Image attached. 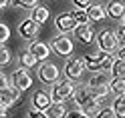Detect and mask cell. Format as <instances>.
Returning a JSON list of instances; mask_svg holds the SVG:
<instances>
[{
    "label": "cell",
    "instance_id": "36",
    "mask_svg": "<svg viewBox=\"0 0 125 118\" xmlns=\"http://www.w3.org/2000/svg\"><path fill=\"white\" fill-rule=\"evenodd\" d=\"M10 2H8V0H0V10H4L6 8V6H8Z\"/></svg>",
    "mask_w": 125,
    "mask_h": 118
},
{
    "label": "cell",
    "instance_id": "25",
    "mask_svg": "<svg viewBox=\"0 0 125 118\" xmlns=\"http://www.w3.org/2000/svg\"><path fill=\"white\" fill-rule=\"evenodd\" d=\"M73 18H75V22H77V26H83V24H89V22H91L85 10H75V12H73Z\"/></svg>",
    "mask_w": 125,
    "mask_h": 118
},
{
    "label": "cell",
    "instance_id": "27",
    "mask_svg": "<svg viewBox=\"0 0 125 118\" xmlns=\"http://www.w3.org/2000/svg\"><path fill=\"white\" fill-rule=\"evenodd\" d=\"M10 50L6 48V46H0V68L2 66H8V62H10Z\"/></svg>",
    "mask_w": 125,
    "mask_h": 118
},
{
    "label": "cell",
    "instance_id": "19",
    "mask_svg": "<svg viewBox=\"0 0 125 118\" xmlns=\"http://www.w3.org/2000/svg\"><path fill=\"white\" fill-rule=\"evenodd\" d=\"M49 18H51V14H49V8H46V6H36V8L30 10V20H34L38 26L44 24Z\"/></svg>",
    "mask_w": 125,
    "mask_h": 118
},
{
    "label": "cell",
    "instance_id": "30",
    "mask_svg": "<svg viewBox=\"0 0 125 118\" xmlns=\"http://www.w3.org/2000/svg\"><path fill=\"white\" fill-rule=\"evenodd\" d=\"M26 118H46V114L44 112H41V110H28V112H26Z\"/></svg>",
    "mask_w": 125,
    "mask_h": 118
},
{
    "label": "cell",
    "instance_id": "9",
    "mask_svg": "<svg viewBox=\"0 0 125 118\" xmlns=\"http://www.w3.org/2000/svg\"><path fill=\"white\" fill-rule=\"evenodd\" d=\"M10 86H14L16 90H20V92H24V90H28L30 86H32V76L28 74V70H24V68H16L12 72V76H10Z\"/></svg>",
    "mask_w": 125,
    "mask_h": 118
},
{
    "label": "cell",
    "instance_id": "24",
    "mask_svg": "<svg viewBox=\"0 0 125 118\" xmlns=\"http://www.w3.org/2000/svg\"><path fill=\"white\" fill-rule=\"evenodd\" d=\"M8 2L18 6V8H26V10H32L38 6V0H8Z\"/></svg>",
    "mask_w": 125,
    "mask_h": 118
},
{
    "label": "cell",
    "instance_id": "14",
    "mask_svg": "<svg viewBox=\"0 0 125 118\" xmlns=\"http://www.w3.org/2000/svg\"><path fill=\"white\" fill-rule=\"evenodd\" d=\"M20 100V90H16L14 86H4V88H0V102L6 106H12L16 104V102Z\"/></svg>",
    "mask_w": 125,
    "mask_h": 118
},
{
    "label": "cell",
    "instance_id": "35",
    "mask_svg": "<svg viewBox=\"0 0 125 118\" xmlns=\"http://www.w3.org/2000/svg\"><path fill=\"white\" fill-rule=\"evenodd\" d=\"M4 86H8V80H6L4 72H0V88H4Z\"/></svg>",
    "mask_w": 125,
    "mask_h": 118
},
{
    "label": "cell",
    "instance_id": "21",
    "mask_svg": "<svg viewBox=\"0 0 125 118\" xmlns=\"http://www.w3.org/2000/svg\"><path fill=\"white\" fill-rule=\"evenodd\" d=\"M38 62L34 60V56L30 52H24V54H20L18 56V66H22L24 70H30V68H36Z\"/></svg>",
    "mask_w": 125,
    "mask_h": 118
},
{
    "label": "cell",
    "instance_id": "3",
    "mask_svg": "<svg viewBox=\"0 0 125 118\" xmlns=\"http://www.w3.org/2000/svg\"><path fill=\"white\" fill-rule=\"evenodd\" d=\"M87 88L91 90V94L95 96L99 102H103L107 96H109V80H107V76L105 72H95L91 78H89V82H87Z\"/></svg>",
    "mask_w": 125,
    "mask_h": 118
},
{
    "label": "cell",
    "instance_id": "26",
    "mask_svg": "<svg viewBox=\"0 0 125 118\" xmlns=\"http://www.w3.org/2000/svg\"><path fill=\"white\" fill-rule=\"evenodd\" d=\"M8 38H10V28H8V24L0 22V46H4L6 42H8Z\"/></svg>",
    "mask_w": 125,
    "mask_h": 118
},
{
    "label": "cell",
    "instance_id": "32",
    "mask_svg": "<svg viewBox=\"0 0 125 118\" xmlns=\"http://www.w3.org/2000/svg\"><path fill=\"white\" fill-rule=\"evenodd\" d=\"M8 116H10V112H8V106L0 102V118H8Z\"/></svg>",
    "mask_w": 125,
    "mask_h": 118
},
{
    "label": "cell",
    "instance_id": "4",
    "mask_svg": "<svg viewBox=\"0 0 125 118\" xmlns=\"http://www.w3.org/2000/svg\"><path fill=\"white\" fill-rule=\"evenodd\" d=\"M52 88H51V98H52V102H67L69 98H73L75 96V82H71V80H67V78H59L54 84H51Z\"/></svg>",
    "mask_w": 125,
    "mask_h": 118
},
{
    "label": "cell",
    "instance_id": "2",
    "mask_svg": "<svg viewBox=\"0 0 125 118\" xmlns=\"http://www.w3.org/2000/svg\"><path fill=\"white\" fill-rule=\"evenodd\" d=\"M113 56L109 52H103V50H95V52H89L87 56L83 58V64L87 70L91 72H105V70L111 68L113 64Z\"/></svg>",
    "mask_w": 125,
    "mask_h": 118
},
{
    "label": "cell",
    "instance_id": "37",
    "mask_svg": "<svg viewBox=\"0 0 125 118\" xmlns=\"http://www.w3.org/2000/svg\"><path fill=\"white\" fill-rule=\"evenodd\" d=\"M121 22H123V26H125V12H123V16H121Z\"/></svg>",
    "mask_w": 125,
    "mask_h": 118
},
{
    "label": "cell",
    "instance_id": "29",
    "mask_svg": "<svg viewBox=\"0 0 125 118\" xmlns=\"http://www.w3.org/2000/svg\"><path fill=\"white\" fill-rule=\"evenodd\" d=\"M73 4L77 6V10H87L91 6V0H73Z\"/></svg>",
    "mask_w": 125,
    "mask_h": 118
},
{
    "label": "cell",
    "instance_id": "18",
    "mask_svg": "<svg viewBox=\"0 0 125 118\" xmlns=\"http://www.w3.org/2000/svg\"><path fill=\"white\" fill-rule=\"evenodd\" d=\"M85 12H87L89 20H93V22H101V20H105V16H107L105 6H101V4H91Z\"/></svg>",
    "mask_w": 125,
    "mask_h": 118
},
{
    "label": "cell",
    "instance_id": "7",
    "mask_svg": "<svg viewBox=\"0 0 125 118\" xmlns=\"http://www.w3.org/2000/svg\"><path fill=\"white\" fill-rule=\"evenodd\" d=\"M49 46L59 54V56H71L73 50H75V42H73L67 34H59V36H54L52 40H51Z\"/></svg>",
    "mask_w": 125,
    "mask_h": 118
},
{
    "label": "cell",
    "instance_id": "20",
    "mask_svg": "<svg viewBox=\"0 0 125 118\" xmlns=\"http://www.w3.org/2000/svg\"><path fill=\"white\" fill-rule=\"evenodd\" d=\"M109 90L115 96H123L125 94V78H113V80H109Z\"/></svg>",
    "mask_w": 125,
    "mask_h": 118
},
{
    "label": "cell",
    "instance_id": "34",
    "mask_svg": "<svg viewBox=\"0 0 125 118\" xmlns=\"http://www.w3.org/2000/svg\"><path fill=\"white\" fill-rule=\"evenodd\" d=\"M117 58L125 62V44H123V46H119V48H117Z\"/></svg>",
    "mask_w": 125,
    "mask_h": 118
},
{
    "label": "cell",
    "instance_id": "17",
    "mask_svg": "<svg viewBox=\"0 0 125 118\" xmlns=\"http://www.w3.org/2000/svg\"><path fill=\"white\" fill-rule=\"evenodd\" d=\"M46 118H65L67 116V106L65 102H52V104L46 108Z\"/></svg>",
    "mask_w": 125,
    "mask_h": 118
},
{
    "label": "cell",
    "instance_id": "31",
    "mask_svg": "<svg viewBox=\"0 0 125 118\" xmlns=\"http://www.w3.org/2000/svg\"><path fill=\"white\" fill-rule=\"evenodd\" d=\"M65 118H89L87 114L83 112V110H73V112H67Z\"/></svg>",
    "mask_w": 125,
    "mask_h": 118
},
{
    "label": "cell",
    "instance_id": "13",
    "mask_svg": "<svg viewBox=\"0 0 125 118\" xmlns=\"http://www.w3.org/2000/svg\"><path fill=\"white\" fill-rule=\"evenodd\" d=\"M30 102H32V108L34 110H41V112H46V108H49L52 104V98L49 92L44 90H36L32 94V98H30Z\"/></svg>",
    "mask_w": 125,
    "mask_h": 118
},
{
    "label": "cell",
    "instance_id": "11",
    "mask_svg": "<svg viewBox=\"0 0 125 118\" xmlns=\"http://www.w3.org/2000/svg\"><path fill=\"white\" fill-rule=\"evenodd\" d=\"M54 26H57L59 32L67 34V32H73V30L77 28V22L73 18V12H62L59 14L57 18H54Z\"/></svg>",
    "mask_w": 125,
    "mask_h": 118
},
{
    "label": "cell",
    "instance_id": "8",
    "mask_svg": "<svg viewBox=\"0 0 125 118\" xmlns=\"http://www.w3.org/2000/svg\"><path fill=\"white\" fill-rule=\"evenodd\" d=\"M38 80L41 82H44V84H54L59 80V76H61V72H59V68H57V64H52V62H41V66H38Z\"/></svg>",
    "mask_w": 125,
    "mask_h": 118
},
{
    "label": "cell",
    "instance_id": "10",
    "mask_svg": "<svg viewBox=\"0 0 125 118\" xmlns=\"http://www.w3.org/2000/svg\"><path fill=\"white\" fill-rule=\"evenodd\" d=\"M38 30H41V26H38L34 20H30V18L22 20L20 24H18V34H20V38H24V40H30V42H34V40H36Z\"/></svg>",
    "mask_w": 125,
    "mask_h": 118
},
{
    "label": "cell",
    "instance_id": "33",
    "mask_svg": "<svg viewBox=\"0 0 125 118\" xmlns=\"http://www.w3.org/2000/svg\"><path fill=\"white\" fill-rule=\"evenodd\" d=\"M115 34H117V38H119V42H123V44H125V26H123V24L119 26V30H117Z\"/></svg>",
    "mask_w": 125,
    "mask_h": 118
},
{
    "label": "cell",
    "instance_id": "28",
    "mask_svg": "<svg viewBox=\"0 0 125 118\" xmlns=\"http://www.w3.org/2000/svg\"><path fill=\"white\" fill-rule=\"evenodd\" d=\"M95 118H117V116H115V112L111 108H103V110H99L95 114Z\"/></svg>",
    "mask_w": 125,
    "mask_h": 118
},
{
    "label": "cell",
    "instance_id": "15",
    "mask_svg": "<svg viewBox=\"0 0 125 118\" xmlns=\"http://www.w3.org/2000/svg\"><path fill=\"white\" fill-rule=\"evenodd\" d=\"M73 32H75V38H77L79 42H83V44H91L93 40H95V30H93L89 24L77 26Z\"/></svg>",
    "mask_w": 125,
    "mask_h": 118
},
{
    "label": "cell",
    "instance_id": "5",
    "mask_svg": "<svg viewBox=\"0 0 125 118\" xmlns=\"http://www.w3.org/2000/svg\"><path fill=\"white\" fill-rule=\"evenodd\" d=\"M95 40H97L99 50L109 52V54H113L121 46L119 38H117V34H115V30H111V28H103L101 32H95Z\"/></svg>",
    "mask_w": 125,
    "mask_h": 118
},
{
    "label": "cell",
    "instance_id": "22",
    "mask_svg": "<svg viewBox=\"0 0 125 118\" xmlns=\"http://www.w3.org/2000/svg\"><path fill=\"white\" fill-rule=\"evenodd\" d=\"M111 110L115 112L117 118H123V116H125V94H123V96H117V98L113 100Z\"/></svg>",
    "mask_w": 125,
    "mask_h": 118
},
{
    "label": "cell",
    "instance_id": "12",
    "mask_svg": "<svg viewBox=\"0 0 125 118\" xmlns=\"http://www.w3.org/2000/svg\"><path fill=\"white\" fill-rule=\"evenodd\" d=\"M28 52L34 56L36 62H46V60H49V56H51V46L44 44V42H36V40H34V42H30Z\"/></svg>",
    "mask_w": 125,
    "mask_h": 118
},
{
    "label": "cell",
    "instance_id": "6",
    "mask_svg": "<svg viewBox=\"0 0 125 118\" xmlns=\"http://www.w3.org/2000/svg\"><path fill=\"white\" fill-rule=\"evenodd\" d=\"M85 72V64H83V58L79 56H69L65 62V78L71 82L81 80V76Z\"/></svg>",
    "mask_w": 125,
    "mask_h": 118
},
{
    "label": "cell",
    "instance_id": "16",
    "mask_svg": "<svg viewBox=\"0 0 125 118\" xmlns=\"http://www.w3.org/2000/svg\"><path fill=\"white\" fill-rule=\"evenodd\" d=\"M105 12H107V16H109V18H115V20H117V18H121V16H123V12H125V4L121 2V0H109Z\"/></svg>",
    "mask_w": 125,
    "mask_h": 118
},
{
    "label": "cell",
    "instance_id": "1",
    "mask_svg": "<svg viewBox=\"0 0 125 118\" xmlns=\"http://www.w3.org/2000/svg\"><path fill=\"white\" fill-rule=\"evenodd\" d=\"M73 98H75V104L79 106V110H83L89 118L99 112V100L91 94V90L87 88V86H79V88L75 90Z\"/></svg>",
    "mask_w": 125,
    "mask_h": 118
},
{
    "label": "cell",
    "instance_id": "23",
    "mask_svg": "<svg viewBox=\"0 0 125 118\" xmlns=\"http://www.w3.org/2000/svg\"><path fill=\"white\" fill-rule=\"evenodd\" d=\"M111 74H113V78H125V62L123 60H113V64H111Z\"/></svg>",
    "mask_w": 125,
    "mask_h": 118
}]
</instances>
